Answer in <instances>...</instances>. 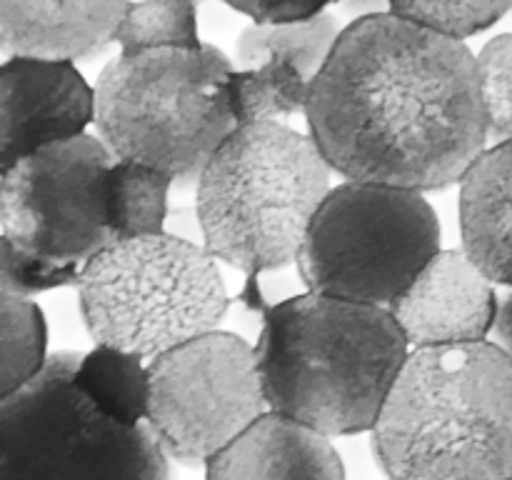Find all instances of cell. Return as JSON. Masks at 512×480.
<instances>
[{
    "label": "cell",
    "mask_w": 512,
    "mask_h": 480,
    "mask_svg": "<svg viewBox=\"0 0 512 480\" xmlns=\"http://www.w3.org/2000/svg\"><path fill=\"white\" fill-rule=\"evenodd\" d=\"M305 120L333 173L418 193L460 183L490 138L478 55L390 5L345 25Z\"/></svg>",
    "instance_id": "cell-1"
},
{
    "label": "cell",
    "mask_w": 512,
    "mask_h": 480,
    "mask_svg": "<svg viewBox=\"0 0 512 480\" xmlns=\"http://www.w3.org/2000/svg\"><path fill=\"white\" fill-rule=\"evenodd\" d=\"M255 355L270 413L330 438L375 428L410 345L390 310L303 293L265 305Z\"/></svg>",
    "instance_id": "cell-2"
},
{
    "label": "cell",
    "mask_w": 512,
    "mask_h": 480,
    "mask_svg": "<svg viewBox=\"0 0 512 480\" xmlns=\"http://www.w3.org/2000/svg\"><path fill=\"white\" fill-rule=\"evenodd\" d=\"M370 433L388 480H512V360L490 340L410 350Z\"/></svg>",
    "instance_id": "cell-3"
},
{
    "label": "cell",
    "mask_w": 512,
    "mask_h": 480,
    "mask_svg": "<svg viewBox=\"0 0 512 480\" xmlns=\"http://www.w3.org/2000/svg\"><path fill=\"white\" fill-rule=\"evenodd\" d=\"M310 133L285 123L243 125L210 155L195 183L203 248L248 278L243 300L263 310L255 278L298 263L315 213L333 190Z\"/></svg>",
    "instance_id": "cell-4"
},
{
    "label": "cell",
    "mask_w": 512,
    "mask_h": 480,
    "mask_svg": "<svg viewBox=\"0 0 512 480\" xmlns=\"http://www.w3.org/2000/svg\"><path fill=\"white\" fill-rule=\"evenodd\" d=\"M233 63L215 45L143 50L110 60L95 85L98 138L118 160L198 183L210 155L238 130L223 103Z\"/></svg>",
    "instance_id": "cell-5"
},
{
    "label": "cell",
    "mask_w": 512,
    "mask_h": 480,
    "mask_svg": "<svg viewBox=\"0 0 512 480\" xmlns=\"http://www.w3.org/2000/svg\"><path fill=\"white\" fill-rule=\"evenodd\" d=\"M75 288L95 345L145 363L218 330L230 305L218 260L168 230L110 243L80 268Z\"/></svg>",
    "instance_id": "cell-6"
},
{
    "label": "cell",
    "mask_w": 512,
    "mask_h": 480,
    "mask_svg": "<svg viewBox=\"0 0 512 480\" xmlns=\"http://www.w3.org/2000/svg\"><path fill=\"white\" fill-rule=\"evenodd\" d=\"M440 240L423 193L345 180L315 213L298 270L308 293L388 310L443 250Z\"/></svg>",
    "instance_id": "cell-7"
},
{
    "label": "cell",
    "mask_w": 512,
    "mask_h": 480,
    "mask_svg": "<svg viewBox=\"0 0 512 480\" xmlns=\"http://www.w3.org/2000/svg\"><path fill=\"white\" fill-rule=\"evenodd\" d=\"M80 355L50 353L43 373L0 405V480H170L148 425L110 423L75 388Z\"/></svg>",
    "instance_id": "cell-8"
},
{
    "label": "cell",
    "mask_w": 512,
    "mask_h": 480,
    "mask_svg": "<svg viewBox=\"0 0 512 480\" xmlns=\"http://www.w3.org/2000/svg\"><path fill=\"white\" fill-rule=\"evenodd\" d=\"M145 425L168 458L208 465L270 413L255 345L213 330L148 363Z\"/></svg>",
    "instance_id": "cell-9"
},
{
    "label": "cell",
    "mask_w": 512,
    "mask_h": 480,
    "mask_svg": "<svg viewBox=\"0 0 512 480\" xmlns=\"http://www.w3.org/2000/svg\"><path fill=\"white\" fill-rule=\"evenodd\" d=\"M113 160L98 135L85 133L3 168L0 233L38 258L83 268L115 243L100 205V173Z\"/></svg>",
    "instance_id": "cell-10"
},
{
    "label": "cell",
    "mask_w": 512,
    "mask_h": 480,
    "mask_svg": "<svg viewBox=\"0 0 512 480\" xmlns=\"http://www.w3.org/2000/svg\"><path fill=\"white\" fill-rule=\"evenodd\" d=\"M93 118L95 88L78 65L30 58L0 63V170L85 135Z\"/></svg>",
    "instance_id": "cell-11"
},
{
    "label": "cell",
    "mask_w": 512,
    "mask_h": 480,
    "mask_svg": "<svg viewBox=\"0 0 512 480\" xmlns=\"http://www.w3.org/2000/svg\"><path fill=\"white\" fill-rule=\"evenodd\" d=\"M495 283L463 248L440 250L390 305L410 350L485 343L498 315Z\"/></svg>",
    "instance_id": "cell-12"
},
{
    "label": "cell",
    "mask_w": 512,
    "mask_h": 480,
    "mask_svg": "<svg viewBox=\"0 0 512 480\" xmlns=\"http://www.w3.org/2000/svg\"><path fill=\"white\" fill-rule=\"evenodd\" d=\"M125 5L0 0V53L75 65L113 43Z\"/></svg>",
    "instance_id": "cell-13"
},
{
    "label": "cell",
    "mask_w": 512,
    "mask_h": 480,
    "mask_svg": "<svg viewBox=\"0 0 512 480\" xmlns=\"http://www.w3.org/2000/svg\"><path fill=\"white\" fill-rule=\"evenodd\" d=\"M205 480H345L328 435L265 413L205 465Z\"/></svg>",
    "instance_id": "cell-14"
},
{
    "label": "cell",
    "mask_w": 512,
    "mask_h": 480,
    "mask_svg": "<svg viewBox=\"0 0 512 480\" xmlns=\"http://www.w3.org/2000/svg\"><path fill=\"white\" fill-rule=\"evenodd\" d=\"M460 233L473 263L512 288V140L490 145L460 180Z\"/></svg>",
    "instance_id": "cell-15"
},
{
    "label": "cell",
    "mask_w": 512,
    "mask_h": 480,
    "mask_svg": "<svg viewBox=\"0 0 512 480\" xmlns=\"http://www.w3.org/2000/svg\"><path fill=\"white\" fill-rule=\"evenodd\" d=\"M175 180L158 168L115 158L100 173L105 230L115 240L165 233L168 195Z\"/></svg>",
    "instance_id": "cell-16"
},
{
    "label": "cell",
    "mask_w": 512,
    "mask_h": 480,
    "mask_svg": "<svg viewBox=\"0 0 512 480\" xmlns=\"http://www.w3.org/2000/svg\"><path fill=\"white\" fill-rule=\"evenodd\" d=\"M75 388L110 423L138 428L150 403V375L143 358L113 345H95L80 355L73 373Z\"/></svg>",
    "instance_id": "cell-17"
},
{
    "label": "cell",
    "mask_w": 512,
    "mask_h": 480,
    "mask_svg": "<svg viewBox=\"0 0 512 480\" xmlns=\"http://www.w3.org/2000/svg\"><path fill=\"white\" fill-rule=\"evenodd\" d=\"M343 28L325 10L308 23L293 25H253L250 23L235 43V60L240 70L260 68L270 60L295 65L313 83L338 45Z\"/></svg>",
    "instance_id": "cell-18"
},
{
    "label": "cell",
    "mask_w": 512,
    "mask_h": 480,
    "mask_svg": "<svg viewBox=\"0 0 512 480\" xmlns=\"http://www.w3.org/2000/svg\"><path fill=\"white\" fill-rule=\"evenodd\" d=\"M310 80L295 65L270 60L260 68L233 70L223 83V103L238 128L283 123L308 110Z\"/></svg>",
    "instance_id": "cell-19"
},
{
    "label": "cell",
    "mask_w": 512,
    "mask_h": 480,
    "mask_svg": "<svg viewBox=\"0 0 512 480\" xmlns=\"http://www.w3.org/2000/svg\"><path fill=\"white\" fill-rule=\"evenodd\" d=\"M48 358V320L40 305L0 293V405L28 388Z\"/></svg>",
    "instance_id": "cell-20"
},
{
    "label": "cell",
    "mask_w": 512,
    "mask_h": 480,
    "mask_svg": "<svg viewBox=\"0 0 512 480\" xmlns=\"http://www.w3.org/2000/svg\"><path fill=\"white\" fill-rule=\"evenodd\" d=\"M113 43L120 45V53L200 48L198 8L193 3H128Z\"/></svg>",
    "instance_id": "cell-21"
},
{
    "label": "cell",
    "mask_w": 512,
    "mask_h": 480,
    "mask_svg": "<svg viewBox=\"0 0 512 480\" xmlns=\"http://www.w3.org/2000/svg\"><path fill=\"white\" fill-rule=\"evenodd\" d=\"M512 8L510 3H393L390 13L440 38L458 40L493 28Z\"/></svg>",
    "instance_id": "cell-22"
},
{
    "label": "cell",
    "mask_w": 512,
    "mask_h": 480,
    "mask_svg": "<svg viewBox=\"0 0 512 480\" xmlns=\"http://www.w3.org/2000/svg\"><path fill=\"white\" fill-rule=\"evenodd\" d=\"M480 95L488 135L498 143L512 140V33L498 35L478 53Z\"/></svg>",
    "instance_id": "cell-23"
},
{
    "label": "cell",
    "mask_w": 512,
    "mask_h": 480,
    "mask_svg": "<svg viewBox=\"0 0 512 480\" xmlns=\"http://www.w3.org/2000/svg\"><path fill=\"white\" fill-rule=\"evenodd\" d=\"M78 265H60L18 248L0 233V293L30 300L48 290L78 285Z\"/></svg>",
    "instance_id": "cell-24"
},
{
    "label": "cell",
    "mask_w": 512,
    "mask_h": 480,
    "mask_svg": "<svg viewBox=\"0 0 512 480\" xmlns=\"http://www.w3.org/2000/svg\"><path fill=\"white\" fill-rule=\"evenodd\" d=\"M230 8L240 15H248L253 25H293L308 23L325 13V3H230Z\"/></svg>",
    "instance_id": "cell-25"
},
{
    "label": "cell",
    "mask_w": 512,
    "mask_h": 480,
    "mask_svg": "<svg viewBox=\"0 0 512 480\" xmlns=\"http://www.w3.org/2000/svg\"><path fill=\"white\" fill-rule=\"evenodd\" d=\"M495 345L512 360V288L498 300V315L493 325Z\"/></svg>",
    "instance_id": "cell-26"
}]
</instances>
